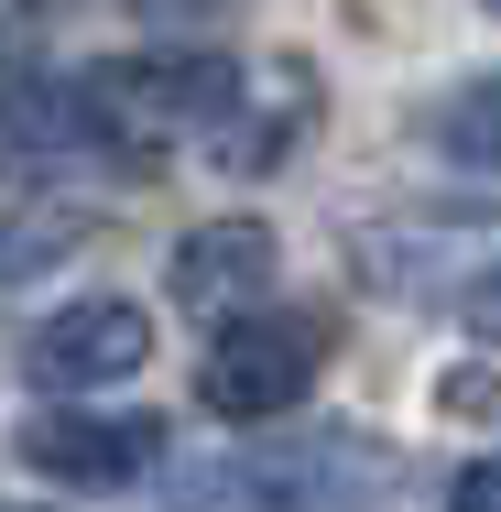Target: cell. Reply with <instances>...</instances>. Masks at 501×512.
<instances>
[{"mask_svg":"<svg viewBox=\"0 0 501 512\" xmlns=\"http://www.w3.org/2000/svg\"><path fill=\"white\" fill-rule=\"evenodd\" d=\"M447 491H458V502H469V512H501V458H469V469H458Z\"/></svg>","mask_w":501,"mask_h":512,"instance_id":"cell-7","label":"cell"},{"mask_svg":"<svg viewBox=\"0 0 501 512\" xmlns=\"http://www.w3.org/2000/svg\"><path fill=\"white\" fill-rule=\"evenodd\" d=\"M469 327H480V338H501V262L469 284Z\"/></svg>","mask_w":501,"mask_h":512,"instance_id":"cell-8","label":"cell"},{"mask_svg":"<svg viewBox=\"0 0 501 512\" xmlns=\"http://www.w3.org/2000/svg\"><path fill=\"white\" fill-rule=\"evenodd\" d=\"M240 109V77L218 66V55H109L88 77H66V120H77V142H99L120 164H153V153H175V142H197Z\"/></svg>","mask_w":501,"mask_h":512,"instance_id":"cell-1","label":"cell"},{"mask_svg":"<svg viewBox=\"0 0 501 512\" xmlns=\"http://www.w3.org/2000/svg\"><path fill=\"white\" fill-rule=\"evenodd\" d=\"M273 229L262 218H207V229H186L175 240V306H197V316H240V306H262L273 295Z\"/></svg>","mask_w":501,"mask_h":512,"instance_id":"cell-5","label":"cell"},{"mask_svg":"<svg viewBox=\"0 0 501 512\" xmlns=\"http://www.w3.org/2000/svg\"><path fill=\"white\" fill-rule=\"evenodd\" d=\"M436 142L469 153V164H501V77H480L458 109H436Z\"/></svg>","mask_w":501,"mask_h":512,"instance_id":"cell-6","label":"cell"},{"mask_svg":"<svg viewBox=\"0 0 501 512\" xmlns=\"http://www.w3.org/2000/svg\"><path fill=\"white\" fill-rule=\"evenodd\" d=\"M142 360H153V316L131 295H77V306L44 316L33 349H22V371L44 393H99V382H131Z\"/></svg>","mask_w":501,"mask_h":512,"instance_id":"cell-3","label":"cell"},{"mask_svg":"<svg viewBox=\"0 0 501 512\" xmlns=\"http://www.w3.org/2000/svg\"><path fill=\"white\" fill-rule=\"evenodd\" d=\"M153 447H164V425L153 414H33L22 425V469H44V480H66V491H120V480H142L153 469Z\"/></svg>","mask_w":501,"mask_h":512,"instance_id":"cell-4","label":"cell"},{"mask_svg":"<svg viewBox=\"0 0 501 512\" xmlns=\"http://www.w3.org/2000/svg\"><path fill=\"white\" fill-rule=\"evenodd\" d=\"M305 382H316V327L305 316H218V338H207L197 360V404L229 414V425H273L284 404H305Z\"/></svg>","mask_w":501,"mask_h":512,"instance_id":"cell-2","label":"cell"}]
</instances>
